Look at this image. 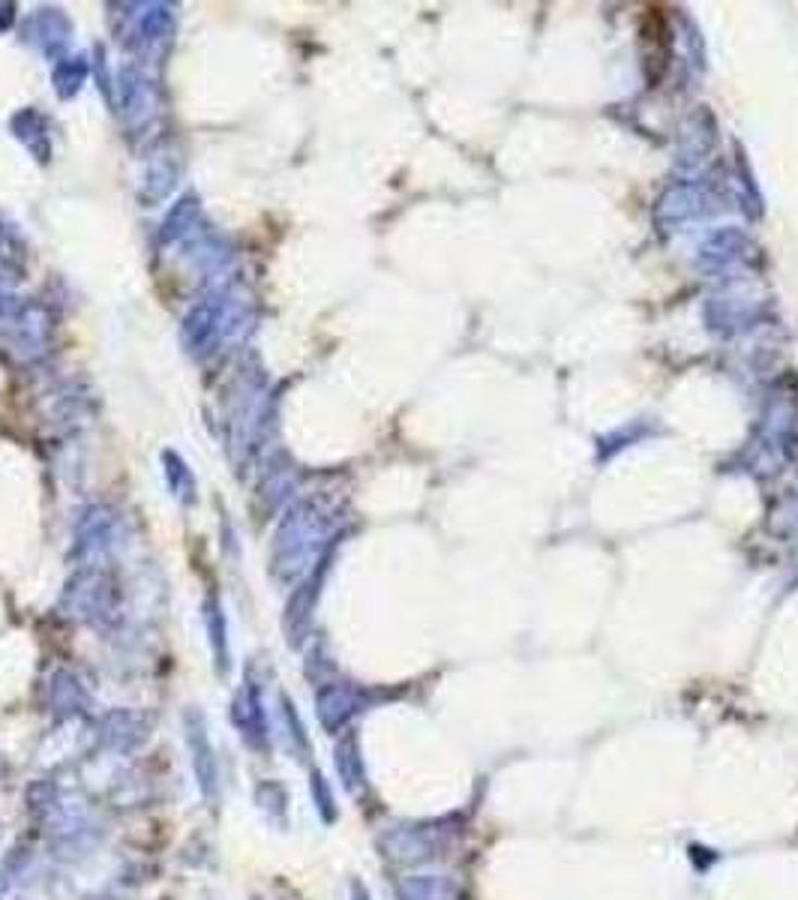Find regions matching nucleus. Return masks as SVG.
Segmentation results:
<instances>
[{"label":"nucleus","mask_w":798,"mask_h":900,"mask_svg":"<svg viewBox=\"0 0 798 900\" xmlns=\"http://www.w3.org/2000/svg\"><path fill=\"white\" fill-rule=\"evenodd\" d=\"M13 129L18 141H25L27 150L37 153V160H49V129H46V121L42 114L34 112V109H25L22 114L13 117Z\"/></svg>","instance_id":"3"},{"label":"nucleus","mask_w":798,"mask_h":900,"mask_svg":"<svg viewBox=\"0 0 798 900\" xmlns=\"http://www.w3.org/2000/svg\"><path fill=\"white\" fill-rule=\"evenodd\" d=\"M15 18V7L13 3H0V34L7 30V27L13 25Z\"/></svg>","instance_id":"8"},{"label":"nucleus","mask_w":798,"mask_h":900,"mask_svg":"<svg viewBox=\"0 0 798 900\" xmlns=\"http://www.w3.org/2000/svg\"><path fill=\"white\" fill-rule=\"evenodd\" d=\"M0 339H10L18 351H42L46 313L18 298L0 295Z\"/></svg>","instance_id":"1"},{"label":"nucleus","mask_w":798,"mask_h":900,"mask_svg":"<svg viewBox=\"0 0 798 900\" xmlns=\"http://www.w3.org/2000/svg\"><path fill=\"white\" fill-rule=\"evenodd\" d=\"M223 307L220 303H199L192 313L187 315V322H184V342H187V349L196 354V358H204V354H211L213 346L220 342V337H223Z\"/></svg>","instance_id":"2"},{"label":"nucleus","mask_w":798,"mask_h":900,"mask_svg":"<svg viewBox=\"0 0 798 900\" xmlns=\"http://www.w3.org/2000/svg\"><path fill=\"white\" fill-rule=\"evenodd\" d=\"M22 240L10 232V225H0V279H18L25 274L22 262Z\"/></svg>","instance_id":"5"},{"label":"nucleus","mask_w":798,"mask_h":900,"mask_svg":"<svg viewBox=\"0 0 798 900\" xmlns=\"http://www.w3.org/2000/svg\"><path fill=\"white\" fill-rule=\"evenodd\" d=\"M85 78H88V63H85V58H66V61L58 63V70H54V88H58V93L66 100V97H75V93H78V88L85 85Z\"/></svg>","instance_id":"6"},{"label":"nucleus","mask_w":798,"mask_h":900,"mask_svg":"<svg viewBox=\"0 0 798 900\" xmlns=\"http://www.w3.org/2000/svg\"><path fill=\"white\" fill-rule=\"evenodd\" d=\"M196 213H199V201L196 199H184L180 204H177L175 211L169 213V220L163 223V240L169 243V240H175L177 235H184L189 225H192V220H196Z\"/></svg>","instance_id":"7"},{"label":"nucleus","mask_w":798,"mask_h":900,"mask_svg":"<svg viewBox=\"0 0 798 900\" xmlns=\"http://www.w3.org/2000/svg\"><path fill=\"white\" fill-rule=\"evenodd\" d=\"M34 25H39V46H42V51H49V54H58V51L66 46V37H70V22L63 18L58 10H39L37 15H34Z\"/></svg>","instance_id":"4"}]
</instances>
